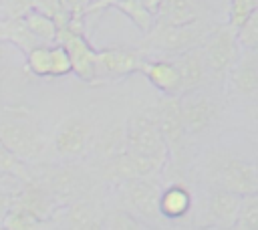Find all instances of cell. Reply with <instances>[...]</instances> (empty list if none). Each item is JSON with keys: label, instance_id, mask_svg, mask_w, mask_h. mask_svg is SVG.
I'll use <instances>...</instances> for the list:
<instances>
[{"label": "cell", "instance_id": "obj_6", "mask_svg": "<svg viewBox=\"0 0 258 230\" xmlns=\"http://www.w3.org/2000/svg\"><path fill=\"white\" fill-rule=\"evenodd\" d=\"M214 24L216 22H194L185 26L153 24V28L143 38L141 50L145 54H161V59H173L194 46H200Z\"/></svg>", "mask_w": 258, "mask_h": 230}, {"label": "cell", "instance_id": "obj_7", "mask_svg": "<svg viewBox=\"0 0 258 230\" xmlns=\"http://www.w3.org/2000/svg\"><path fill=\"white\" fill-rule=\"evenodd\" d=\"M155 111V121L161 131V137L167 147L169 161L167 165H175L183 169L187 161V133L181 123V113H179V97H159L157 103L153 105Z\"/></svg>", "mask_w": 258, "mask_h": 230}, {"label": "cell", "instance_id": "obj_9", "mask_svg": "<svg viewBox=\"0 0 258 230\" xmlns=\"http://www.w3.org/2000/svg\"><path fill=\"white\" fill-rule=\"evenodd\" d=\"M147 54L141 48L131 46H107L97 50L95 63V85L115 83L129 75L141 73Z\"/></svg>", "mask_w": 258, "mask_h": 230}, {"label": "cell", "instance_id": "obj_27", "mask_svg": "<svg viewBox=\"0 0 258 230\" xmlns=\"http://www.w3.org/2000/svg\"><path fill=\"white\" fill-rule=\"evenodd\" d=\"M232 230H258V192L244 196Z\"/></svg>", "mask_w": 258, "mask_h": 230}, {"label": "cell", "instance_id": "obj_3", "mask_svg": "<svg viewBox=\"0 0 258 230\" xmlns=\"http://www.w3.org/2000/svg\"><path fill=\"white\" fill-rule=\"evenodd\" d=\"M161 184L157 178H135L119 184L117 208L133 216L145 228H161L165 222L159 214Z\"/></svg>", "mask_w": 258, "mask_h": 230}, {"label": "cell", "instance_id": "obj_25", "mask_svg": "<svg viewBox=\"0 0 258 230\" xmlns=\"http://www.w3.org/2000/svg\"><path fill=\"white\" fill-rule=\"evenodd\" d=\"M113 8H117L119 12H123L135 24V28L143 36L153 28V14L145 8V4L141 0H119V2L113 4Z\"/></svg>", "mask_w": 258, "mask_h": 230}, {"label": "cell", "instance_id": "obj_13", "mask_svg": "<svg viewBox=\"0 0 258 230\" xmlns=\"http://www.w3.org/2000/svg\"><path fill=\"white\" fill-rule=\"evenodd\" d=\"M210 0H161L153 16V24L185 26L194 22H216L212 20Z\"/></svg>", "mask_w": 258, "mask_h": 230}, {"label": "cell", "instance_id": "obj_37", "mask_svg": "<svg viewBox=\"0 0 258 230\" xmlns=\"http://www.w3.org/2000/svg\"><path fill=\"white\" fill-rule=\"evenodd\" d=\"M4 63H6V52H4V48L0 46V73H2V69H4Z\"/></svg>", "mask_w": 258, "mask_h": 230}, {"label": "cell", "instance_id": "obj_22", "mask_svg": "<svg viewBox=\"0 0 258 230\" xmlns=\"http://www.w3.org/2000/svg\"><path fill=\"white\" fill-rule=\"evenodd\" d=\"M0 42H10L24 54H28L32 48L40 46V42L26 28L22 16H6L0 20Z\"/></svg>", "mask_w": 258, "mask_h": 230}, {"label": "cell", "instance_id": "obj_38", "mask_svg": "<svg viewBox=\"0 0 258 230\" xmlns=\"http://www.w3.org/2000/svg\"><path fill=\"white\" fill-rule=\"evenodd\" d=\"M194 230H220V228H214V226H198Z\"/></svg>", "mask_w": 258, "mask_h": 230}, {"label": "cell", "instance_id": "obj_28", "mask_svg": "<svg viewBox=\"0 0 258 230\" xmlns=\"http://www.w3.org/2000/svg\"><path fill=\"white\" fill-rule=\"evenodd\" d=\"M238 46L244 52H258V10L252 12L236 30Z\"/></svg>", "mask_w": 258, "mask_h": 230}, {"label": "cell", "instance_id": "obj_23", "mask_svg": "<svg viewBox=\"0 0 258 230\" xmlns=\"http://www.w3.org/2000/svg\"><path fill=\"white\" fill-rule=\"evenodd\" d=\"M22 20H24L26 28L30 30V34L40 44H46V46L56 44V32H58V28H56V24H54L52 18H48L46 14H42L38 10H28L22 16Z\"/></svg>", "mask_w": 258, "mask_h": 230}, {"label": "cell", "instance_id": "obj_14", "mask_svg": "<svg viewBox=\"0 0 258 230\" xmlns=\"http://www.w3.org/2000/svg\"><path fill=\"white\" fill-rule=\"evenodd\" d=\"M242 198L222 188H210L204 202L206 222L202 226H214L220 230H232L240 212Z\"/></svg>", "mask_w": 258, "mask_h": 230}, {"label": "cell", "instance_id": "obj_15", "mask_svg": "<svg viewBox=\"0 0 258 230\" xmlns=\"http://www.w3.org/2000/svg\"><path fill=\"white\" fill-rule=\"evenodd\" d=\"M179 71V79H181V95L185 93H194V91H202L212 83V75L210 69L206 65L202 46H194L177 56L171 59Z\"/></svg>", "mask_w": 258, "mask_h": 230}, {"label": "cell", "instance_id": "obj_30", "mask_svg": "<svg viewBox=\"0 0 258 230\" xmlns=\"http://www.w3.org/2000/svg\"><path fill=\"white\" fill-rule=\"evenodd\" d=\"M32 10H38V12L46 14L48 18H52L56 28H64L69 24V20H71L62 0H34Z\"/></svg>", "mask_w": 258, "mask_h": 230}, {"label": "cell", "instance_id": "obj_32", "mask_svg": "<svg viewBox=\"0 0 258 230\" xmlns=\"http://www.w3.org/2000/svg\"><path fill=\"white\" fill-rule=\"evenodd\" d=\"M143 228L145 226H141L133 216H129L119 208L109 212L105 218V230H143Z\"/></svg>", "mask_w": 258, "mask_h": 230}, {"label": "cell", "instance_id": "obj_19", "mask_svg": "<svg viewBox=\"0 0 258 230\" xmlns=\"http://www.w3.org/2000/svg\"><path fill=\"white\" fill-rule=\"evenodd\" d=\"M14 204L20 206V208H24L26 212L34 214L36 218H40L44 222H48L52 218V214H54V210L58 206L52 200V196L38 182H34V180L22 182V186H20L16 198H14Z\"/></svg>", "mask_w": 258, "mask_h": 230}, {"label": "cell", "instance_id": "obj_12", "mask_svg": "<svg viewBox=\"0 0 258 230\" xmlns=\"http://www.w3.org/2000/svg\"><path fill=\"white\" fill-rule=\"evenodd\" d=\"M56 44H60L71 61V73L77 75L79 81L87 85H95V63L97 48L85 38V32H77L71 28H58Z\"/></svg>", "mask_w": 258, "mask_h": 230}, {"label": "cell", "instance_id": "obj_31", "mask_svg": "<svg viewBox=\"0 0 258 230\" xmlns=\"http://www.w3.org/2000/svg\"><path fill=\"white\" fill-rule=\"evenodd\" d=\"M258 10V0H230L228 2V24L236 30L244 24V20Z\"/></svg>", "mask_w": 258, "mask_h": 230}, {"label": "cell", "instance_id": "obj_8", "mask_svg": "<svg viewBox=\"0 0 258 230\" xmlns=\"http://www.w3.org/2000/svg\"><path fill=\"white\" fill-rule=\"evenodd\" d=\"M200 46L210 69L212 81H224L240 56L236 28L228 22H216Z\"/></svg>", "mask_w": 258, "mask_h": 230}, {"label": "cell", "instance_id": "obj_20", "mask_svg": "<svg viewBox=\"0 0 258 230\" xmlns=\"http://www.w3.org/2000/svg\"><path fill=\"white\" fill-rule=\"evenodd\" d=\"M194 208V196L189 188L181 182H173L161 188L159 194V214L165 222H177L185 218Z\"/></svg>", "mask_w": 258, "mask_h": 230}, {"label": "cell", "instance_id": "obj_24", "mask_svg": "<svg viewBox=\"0 0 258 230\" xmlns=\"http://www.w3.org/2000/svg\"><path fill=\"white\" fill-rule=\"evenodd\" d=\"M0 224L4 230H50L48 222L36 218L34 214L26 212L24 208H20L16 204H12V208L4 214Z\"/></svg>", "mask_w": 258, "mask_h": 230}, {"label": "cell", "instance_id": "obj_36", "mask_svg": "<svg viewBox=\"0 0 258 230\" xmlns=\"http://www.w3.org/2000/svg\"><path fill=\"white\" fill-rule=\"evenodd\" d=\"M250 121H252L254 129L258 131V105H254V107L250 109Z\"/></svg>", "mask_w": 258, "mask_h": 230}, {"label": "cell", "instance_id": "obj_2", "mask_svg": "<svg viewBox=\"0 0 258 230\" xmlns=\"http://www.w3.org/2000/svg\"><path fill=\"white\" fill-rule=\"evenodd\" d=\"M204 174L210 188H222L240 198L258 192V165L224 149L208 151Z\"/></svg>", "mask_w": 258, "mask_h": 230}, {"label": "cell", "instance_id": "obj_35", "mask_svg": "<svg viewBox=\"0 0 258 230\" xmlns=\"http://www.w3.org/2000/svg\"><path fill=\"white\" fill-rule=\"evenodd\" d=\"M115 2H119V0H95V2L91 4V8H89V14H95V12L103 10V8H109V6H113ZM89 14H87V16H89Z\"/></svg>", "mask_w": 258, "mask_h": 230}, {"label": "cell", "instance_id": "obj_26", "mask_svg": "<svg viewBox=\"0 0 258 230\" xmlns=\"http://www.w3.org/2000/svg\"><path fill=\"white\" fill-rule=\"evenodd\" d=\"M0 176H12L22 182L30 180V167L28 163L20 161L2 141H0Z\"/></svg>", "mask_w": 258, "mask_h": 230}, {"label": "cell", "instance_id": "obj_40", "mask_svg": "<svg viewBox=\"0 0 258 230\" xmlns=\"http://www.w3.org/2000/svg\"><path fill=\"white\" fill-rule=\"evenodd\" d=\"M50 230H52V228H50Z\"/></svg>", "mask_w": 258, "mask_h": 230}, {"label": "cell", "instance_id": "obj_33", "mask_svg": "<svg viewBox=\"0 0 258 230\" xmlns=\"http://www.w3.org/2000/svg\"><path fill=\"white\" fill-rule=\"evenodd\" d=\"M71 73V61L60 44L50 46V77H67Z\"/></svg>", "mask_w": 258, "mask_h": 230}, {"label": "cell", "instance_id": "obj_39", "mask_svg": "<svg viewBox=\"0 0 258 230\" xmlns=\"http://www.w3.org/2000/svg\"><path fill=\"white\" fill-rule=\"evenodd\" d=\"M143 230H165V228H143Z\"/></svg>", "mask_w": 258, "mask_h": 230}, {"label": "cell", "instance_id": "obj_17", "mask_svg": "<svg viewBox=\"0 0 258 230\" xmlns=\"http://www.w3.org/2000/svg\"><path fill=\"white\" fill-rule=\"evenodd\" d=\"M97 163L117 157L127 151V121H109L99 131H93L91 141Z\"/></svg>", "mask_w": 258, "mask_h": 230}, {"label": "cell", "instance_id": "obj_5", "mask_svg": "<svg viewBox=\"0 0 258 230\" xmlns=\"http://www.w3.org/2000/svg\"><path fill=\"white\" fill-rule=\"evenodd\" d=\"M30 180L38 182L58 206L89 198L93 188V174L81 165H40L30 169Z\"/></svg>", "mask_w": 258, "mask_h": 230}, {"label": "cell", "instance_id": "obj_29", "mask_svg": "<svg viewBox=\"0 0 258 230\" xmlns=\"http://www.w3.org/2000/svg\"><path fill=\"white\" fill-rule=\"evenodd\" d=\"M52 46V44H50ZM50 46L40 44L26 54V67L36 77H50Z\"/></svg>", "mask_w": 258, "mask_h": 230}, {"label": "cell", "instance_id": "obj_10", "mask_svg": "<svg viewBox=\"0 0 258 230\" xmlns=\"http://www.w3.org/2000/svg\"><path fill=\"white\" fill-rule=\"evenodd\" d=\"M179 113H181L183 129L191 139L210 131V127L216 123L220 115V103L212 93L202 89L179 95Z\"/></svg>", "mask_w": 258, "mask_h": 230}, {"label": "cell", "instance_id": "obj_1", "mask_svg": "<svg viewBox=\"0 0 258 230\" xmlns=\"http://www.w3.org/2000/svg\"><path fill=\"white\" fill-rule=\"evenodd\" d=\"M0 141L24 163H38L46 151L40 119L26 105H6L0 109Z\"/></svg>", "mask_w": 258, "mask_h": 230}, {"label": "cell", "instance_id": "obj_34", "mask_svg": "<svg viewBox=\"0 0 258 230\" xmlns=\"http://www.w3.org/2000/svg\"><path fill=\"white\" fill-rule=\"evenodd\" d=\"M34 0H4L6 16H24L28 10H32Z\"/></svg>", "mask_w": 258, "mask_h": 230}, {"label": "cell", "instance_id": "obj_18", "mask_svg": "<svg viewBox=\"0 0 258 230\" xmlns=\"http://www.w3.org/2000/svg\"><path fill=\"white\" fill-rule=\"evenodd\" d=\"M141 73L145 79L161 93V97H179L181 95V79L175 63L171 59H145Z\"/></svg>", "mask_w": 258, "mask_h": 230}, {"label": "cell", "instance_id": "obj_4", "mask_svg": "<svg viewBox=\"0 0 258 230\" xmlns=\"http://www.w3.org/2000/svg\"><path fill=\"white\" fill-rule=\"evenodd\" d=\"M127 153L141 157L149 163H153L159 171L167 167L169 155L165 141L161 137V131L155 121V111L141 109L129 115L127 119Z\"/></svg>", "mask_w": 258, "mask_h": 230}, {"label": "cell", "instance_id": "obj_16", "mask_svg": "<svg viewBox=\"0 0 258 230\" xmlns=\"http://www.w3.org/2000/svg\"><path fill=\"white\" fill-rule=\"evenodd\" d=\"M232 95L248 101H258V52L240 50L238 61L228 73Z\"/></svg>", "mask_w": 258, "mask_h": 230}, {"label": "cell", "instance_id": "obj_11", "mask_svg": "<svg viewBox=\"0 0 258 230\" xmlns=\"http://www.w3.org/2000/svg\"><path fill=\"white\" fill-rule=\"evenodd\" d=\"M93 123L85 115H69L64 117L52 137L54 151L64 159H77L87 153L93 141Z\"/></svg>", "mask_w": 258, "mask_h": 230}, {"label": "cell", "instance_id": "obj_21", "mask_svg": "<svg viewBox=\"0 0 258 230\" xmlns=\"http://www.w3.org/2000/svg\"><path fill=\"white\" fill-rule=\"evenodd\" d=\"M64 230H105V218L89 198L77 200L67 206Z\"/></svg>", "mask_w": 258, "mask_h": 230}]
</instances>
